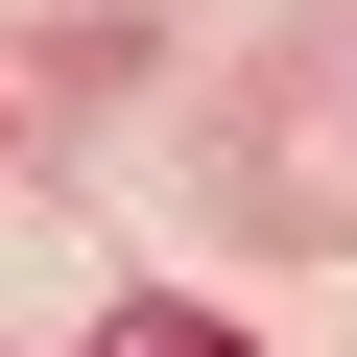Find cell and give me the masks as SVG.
Segmentation results:
<instances>
[{"label": "cell", "mask_w": 357, "mask_h": 357, "mask_svg": "<svg viewBox=\"0 0 357 357\" xmlns=\"http://www.w3.org/2000/svg\"><path fill=\"white\" fill-rule=\"evenodd\" d=\"M96 357H262V333H215V310H119Z\"/></svg>", "instance_id": "1"}]
</instances>
